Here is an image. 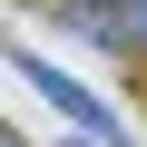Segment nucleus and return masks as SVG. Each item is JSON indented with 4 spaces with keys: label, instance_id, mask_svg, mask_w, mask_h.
<instances>
[{
    "label": "nucleus",
    "instance_id": "nucleus-1",
    "mask_svg": "<svg viewBox=\"0 0 147 147\" xmlns=\"http://www.w3.org/2000/svg\"><path fill=\"white\" fill-rule=\"evenodd\" d=\"M0 59H10V69H20V79L39 88V108H59L69 127H79V137H98V147H127V118H118V108H98V98H88L79 79H69V69H49V59H39L30 39H20V30H10V39H0Z\"/></svg>",
    "mask_w": 147,
    "mask_h": 147
}]
</instances>
